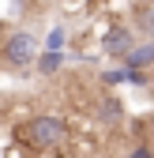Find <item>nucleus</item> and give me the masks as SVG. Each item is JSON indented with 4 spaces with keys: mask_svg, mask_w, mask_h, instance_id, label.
Masks as SVG:
<instances>
[{
    "mask_svg": "<svg viewBox=\"0 0 154 158\" xmlns=\"http://www.w3.org/2000/svg\"><path fill=\"white\" fill-rule=\"evenodd\" d=\"M150 56H154V45H139V49H124V60L132 64V68H143V64H150Z\"/></svg>",
    "mask_w": 154,
    "mask_h": 158,
    "instance_id": "20e7f679",
    "label": "nucleus"
},
{
    "mask_svg": "<svg viewBox=\"0 0 154 158\" xmlns=\"http://www.w3.org/2000/svg\"><path fill=\"white\" fill-rule=\"evenodd\" d=\"M102 45H105V53H113V56H124V49L132 45V30H128V27H113V30H105Z\"/></svg>",
    "mask_w": 154,
    "mask_h": 158,
    "instance_id": "7ed1b4c3",
    "label": "nucleus"
},
{
    "mask_svg": "<svg viewBox=\"0 0 154 158\" xmlns=\"http://www.w3.org/2000/svg\"><path fill=\"white\" fill-rule=\"evenodd\" d=\"M38 68H42V75H53L56 68H60V53H56V49H49L42 60H38Z\"/></svg>",
    "mask_w": 154,
    "mask_h": 158,
    "instance_id": "39448f33",
    "label": "nucleus"
},
{
    "mask_svg": "<svg viewBox=\"0 0 154 158\" xmlns=\"http://www.w3.org/2000/svg\"><path fill=\"white\" fill-rule=\"evenodd\" d=\"M34 53H38V42H34V34H11L8 38V45H4V60L8 64H15V68H23V64H30L34 60Z\"/></svg>",
    "mask_w": 154,
    "mask_h": 158,
    "instance_id": "f03ea898",
    "label": "nucleus"
},
{
    "mask_svg": "<svg viewBox=\"0 0 154 158\" xmlns=\"http://www.w3.org/2000/svg\"><path fill=\"white\" fill-rule=\"evenodd\" d=\"M64 135H68V124L60 121V117H34L30 128H26V139H30L34 147H42V151L60 147Z\"/></svg>",
    "mask_w": 154,
    "mask_h": 158,
    "instance_id": "f257e3e1",
    "label": "nucleus"
}]
</instances>
